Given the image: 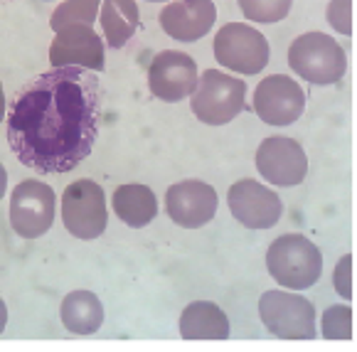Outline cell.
<instances>
[{
    "label": "cell",
    "mask_w": 357,
    "mask_h": 352,
    "mask_svg": "<svg viewBox=\"0 0 357 352\" xmlns=\"http://www.w3.org/2000/svg\"><path fill=\"white\" fill-rule=\"evenodd\" d=\"M104 89L91 69L52 67L17 91L8 111V141L40 175L74 170L99 136Z\"/></svg>",
    "instance_id": "6da1fadb"
},
{
    "label": "cell",
    "mask_w": 357,
    "mask_h": 352,
    "mask_svg": "<svg viewBox=\"0 0 357 352\" xmlns=\"http://www.w3.org/2000/svg\"><path fill=\"white\" fill-rule=\"evenodd\" d=\"M268 273L291 291H305L315 286L323 273L321 249L301 234H284L266 252Z\"/></svg>",
    "instance_id": "7a4b0ae2"
},
{
    "label": "cell",
    "mask_w": 357,
    "mask_h": 352,
    "mask_svg": "<svg viewBox=\"0 0 357 352\" xmlns=\"http://www.w3.org/2000/svg\"><path fill=\"white\" fill-rule=\"evenodd\" d=\"M289 64L310 84H335L347 69V54L326 32H305L289 47Z\"/></svg>",
    "instance_id": "3957f363"
},
{
    "label": "cell",
    "mask_w": 357,
    "mask_h": 352,
    "mask_svg": "<svg viewBox=\"0 0 357 352\" xmlns=\"http://www.w3.org/2000/svg\"><path fill=\"white\" fill-rule=\"evenodd\" d=\"M192 114L207 126H225L231 118L244 111V96L247 84L242 79H234L229 74L205 69L197 82V89L192 91Z\"/></svg>",
    "instance_id": "277c9868"
},
{
    "label": "cell",
    "mask_w": 357,
    "mask_h": 352,
    "mask_svg": "<svg viewBox=\"0 0 357 352\" xmlns=\"http://www.w3.org/2000/svg\"><path fill=\"white\" fill-rule=\"evenodd\" d=\"M259 316L266 330L284 340H313L315 308L303 296L289 291H266L259 298Z\"/></svg>",
    "instance_id": "5b68a950"
},
{
    "label": "cell",
    "mask_w": 357,
    "mask_h": 352,
    "mask_svg": "<svg viewBox=\"0 0 357 352\" xmlns=\"http://www.w3.org/2000/svg\"><path fill=\"white\" fill-rule=\"evenodd\" d=\"M215 57L231 72L257 74L268 64V43L247 22H227L217 30Z\"/></svg>",
    "instance_id": "8992f818"
},
{
    "label": "cell",
    "mask_w": 357,
    "mask_h": 352,
    "mask_svg": "<svg viewBox=\"0 0 357 352\" xmlns=\"http://www.w3.org/2000/svg\"><path fill=\"white\" fill-rule=\"evenodd\" d=\"M62 222L77 239H96L106 231L109 212L101 185L94 180H77L62 194Z\"/></svg>",
    "instance_id": "52a82bcc"
},
{
    "label": "cell",
    "mask_w": 357,
    "mask_h": 352,
    "mask_svg": "<svg viewBox=\"0 0 357 352\" xmlns=\"http://www.w3.org/2000/svg\"><path fill=\"white\" fill-rule=\"evenodd\" d=\"M54 190L40 180H25L13 190L10 224L15 234L25 239L43 237L54 222Z\"/></svg>",
    "instance_id": "ba28073f"
},
{
    "label": "cell",
    "mask_w": 357,
    "mask_h": 352,
    "mask_svg": "<svg viewBox=\"0 0 357 352\" xmlns=\"http://www.w3.org/2000/svg\"><path fill=\"white\" fill-rule=\"evenodd\" d=\"M197 64L190 54L178 52V49H163L153 57L148 67V86L151 94L160 101L178 104L188 99L197 89Z\"/></svg>",
    "instance_id": "9c48e42d"
},
{
    "label": "cell",
    "mask_w": 357,
    "mask_h": 352,
    "mask_svg": "<svg viewBox=\"0 0 357 352\" xmlns=\"http://www.w3.org/2000/svg\"><path fill=\"white\" fill-rule=\"evenodd\" d=\"M305 109V91L286 74H271L254 91V111L268 126H289Z\"/></svg>",
    "instance_id": "30bf717a"
},
{
    "label": "cell",
    "mask_w": 357,
    "mask_h": 352,
    "mask_svg": "<svg viewBox=\"0 0 357 352\" xmlns=\"http://www.w3.org/2000/svg\"><path fill=\"white\" fill-rule=\"evenodd\" d=\"M257 170L261 178L279 188H294L301 185L308 173V158L298 141L289 136H271L264 138L257 148Z\"/></svg>",
    "instance_id": "8fae6325"
},
{
    "label": "cell",
    "mask_w": 357,
    "mask_h": 352,
    "mask_svg": "<svg viewBox=\"0 0 357 352\" xmlns=\"http://www.w3.org/2000/svg\"><path fill=\"white\" fill-rule=\"evenodd\" d=\"M231 215L249 229H271L284 215L281 197L257 180H239L227 192Z\"/></svg>",
    "instance_id": "7c38bea8"
},
{
    "label": "cell",
    "mask_w": 357,
    "mask_h": 352,
    "mask_svg": "<svg viewBox=\"0 0 357 352\" xmlns=\"http://www.w3.org/2000/svg\"><path fill=\"white\" fill-rule=\"evenodd\" d=\"M165 212L175 224L197 229L217 215V192L212 185L200 180H183L165 192Z\"/></svg>",
    "instance_id": "4fadbf2b"
},
{
    "label": "cell",
    "mask_w": 357,
    "mask_h": 352,
    "mask_svg": "<svg viewBox=\"0 0 357 352\" xmlns=\"http://www.w3.org/2000/svg\"><path fill=\"white\" fill-rule=\"evenodd\" d=\"M52 67H84L104 72V43L91 25H67L50 45Z\"/></svg>",
    "instance_id": "5bb4252c"
},
{
    "label": "cell",
    "mask_w": 357,
    "mask_h": 352,
    "mask_svg": "<svg viewBox=\"0 0 357 352\" xmlns=\"http://www.w3.org/2000/svg\"><path fill=\"white\" fill-rule=\"evenodd\" d=\"M215 20L217 8L212 0H175L160 13V27L180 43H195L205 37Z\"/></svg>",
    "instance_id": "9a60e30c"
},
{
    "label": "cell",
    "mask_w": 357,
    "mask_h": 352,
    "mask_svg": "<svg viewBox=\"0 0 357 352\" xmlns=\"http://www.w3.org/2000/svg\"><path fill=\"white\" fill-rule=\"evenodd\" d=\"M180 335L185 340H227L229 321L217 303L195 300L180 316Z\"/></svg>",
    "instance_id": "2e32d148"
},
{
    "label": "cell",
    "mask_w": 357,
    "mask_h": 352,
    "mask_svg": "<svg viewBox=\"0 0 357 352\" xmlns=\"http://www.w3.org/2000/svg\"><path fill=\"white\" fill-rule=\"evenodd\" d=\"M114 210L123 224L141 229L158 217V197L146 185H121L114 192Z\"/></svg>",
    "instance_id": "e0dca14e"
},
{
    "label": "cell",
    "mask_w": 357,
    "mask_h": 352,
    "mask_svg": "<svg viewBox=\"0 0 357 352\" xmlns=\"http://www.w3.org/2000/svg\"><path fill=\"white\" fill-rule=\"evenodd\" d=\"M141 22L136 0H101V27L109 47L119 49L133 37Z\"/></svg>",
    "instance_id": "ac0fdd59"
},
{
    "label": "cell",
    "mask_w": 357,
    "mask_h": 352,
    "mask_svg": "<svg viewBox=\"0 0 357 352\" xmlns=\"http://www.w3.org/2000/svg\"><path fill=\"white\" fill-rule=\"evenodd\" d=\"M62 323L74 335H91L104 323V305L91 291H74L62 300Z\"/></svg>",
    "instance_id": "d6986e66"
},
{
    "label": "cell",
    "mask_w": 357,
    "mask_h": 352,
    "mask_svg": "<svg viewBox=\"0 0 357 352\" xmlns=\"http://www.w3.org/2000/svg\"><path fill=\"white\" fill-rule=\"evenodd\" d=\"M101 0H64L62 6L52 13L50 25L52 30H62L67 25H94L99 17Z\"/></svg>",
    "instance_id": "ffe728a7"
},
{
    "label": "cell",
    "mask_w": 357,
    "mask_h": 352,
    "mask_svg": "<svg viewBox=\"0 0 357 352\" xmlns=\"http://www.w3.org/2000/svg\"><path fill=\"white\" fill-rule=\"evenodd\" d=\"M291 3L294 0H239V8H242L247 20L271 25V22H279L289 15Z\"/></svg>",
    "instance_id": "44dd1931"
},
{
    "label": "cell",
    "mask_w": 357,
    "mask_h": 352,
    "mask_svg": "<svg viewBox=\"0 0 357 352\" xmlns=\"http://www.w3.org/2000/svg\"><path fill=\"white\" fill-rule=\"evenodd\" d=\"M323 337H328V340H350L352 310L347 305H333L323 313Z\"/></svg>",
    "instance_id": "7402d4cb"
},
{
    "label": "cell",
    "mask_w": 357,
    "mask_h": 352,
    "mask_svg": "<svg viewBox=\"0 0 357 352\" xmlns=\"http://www.w3.org/2000/svg\"><path fill=\"white\" fill-rule=\"evenodd\" d=\"M328 22L342 35L352 32V0H331L328 6Z\"/></svg>",
    "instance_id": "603a6c76"
},
{
    "label": "cell",
    "mask_w": 357,
    "mask_h": 352,
    "mask_svg": "<svg viewBox=\"0 0 357 352\" xmlns=\"http://www.w3.org/2000/svg\"><path fill=\"white\" fill-rule=\"evenodd\" d=\"M335 286L340 289V293L345 296V298H352V296H350V257L342 259L340 266H337V271H335Z\"/></svg>",
    "instance_id": "cb8c5ba5"
},
{
    "label": "cell",
    "mask_w": 357,
    "mask_h": 352,
    "mask_svg": "<svg viewBox=\"0 0 357 352\" xmlns=\"http://www.w3.org/2000/svg\"><path fill=\"white\" fill-rule=\"evenodd\" d=\"M6 190H8V170L0 165V200L6 197Z\"/></svg>",
    "instance_id": "d4e9b609"
},
{
    "label": "cell",
    "mask_w": 357,
    "mask_h": 352,
    "mask_svg": "<svg viewBox=\"0 0 357 352\" xmlns=\"http://www.w3.org/2000/svg\"><path fill=\"white\" fill-rule=\"evenodd\" d=\"M6 326H8V308L3 303V298H0V332L6 330Z\"/></svg>",
    "instance_id": "484cf974"
},
{
    "label": "cell",
    "mask_w": 357,
    "mask_h": 352,
    "mask_svg": "<svg viewBox=\"0 0 357 352\" xmlns=\"http://www.w3.org/2000/svg\"><path fill=\"white\" fill-rule=\"evenodd\" d=\"M6 116V94H3V84H0V118Z\"/></svg>",
    "instance_id": "4316f807"
},
{
    "label": "cell",
    "mask_w": 357,
    "mask_h": 352,
    "mask_svg": "<svg viewBox=\"0 0 357 352\" xmlns=\"http://www.w3.org/2000/svg\"><path fill=\"white\" fill-rule=\"evenodd\" d=\"M148 3H165V0H148Z\"/></svg>",
    "instance_id": "83f0119b"
}]
</instances>
